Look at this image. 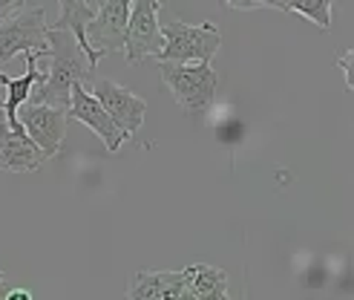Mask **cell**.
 Returning a JSON list of instances; mask_svg holds the SVG:
<instances>
[{"label":"cell","mask_w":354,"mask_h":300,"mask_svg":"<svg viewBox=\"0 0 354 300\" xmlns=\"http://www.w3.org/2000/svg\"><path fill=\"white\" fill-rule=\"evenodd\" d=\"M46 44H49V55H46L49 73H44L41 84H35L26 104H44V107L66 113L73 84H84L93 76V69L86 67V58L81 55V49L69 32L46 26Z\"/></svg>","instance_id":"obj_1"},{"label":"cell","mask_w":354,"mask_h":300,"mask_svg":"<svg viewBox=\"0 0 354 300\" xmlns=\"http://www.w3.org/2000/svg\"><path fill=\"white\" fill-rule=\"evenodd\" d=\"M222 46L219 29L205 21L199 26H187L182 21L162 24V52L158 64H210Z\"/></svg>","instance_id":"obj_2"},{"label":"cell","mask_w":354,"mask_h":300,"mask_svg":"<svg viewBox=\"0 0 354 300\" xmlns=\"http://www.w3.org/2000/svg\"><path fill=\"white\" fill-rule=\"evenodd\" d=\"M158 73L173 98L182 104V110L202 116L214 104L219 84L214 64H158Z\"/></svg>","instance_id":"obj_3"},{"label":"cell","mask_w":354,"mask_h":300,"mask_svg":"<svg viewBox=\"0 0 354 300\" xmlns=\"http://www.w3.org/2000/svg\"><path fill=\"white\" fill-rule=\"evenodd\" d=\"M46 15L41 6L21 9L15 17L0 24V61H12L15 55H49L46 44Z\"/></svg>","instance_id":"obj_4"},{"label":"cell","mask_w":354,"mask_h":300,"mask_svg":"<svg viewBox=\"0 0 354 300\" xmlns=\"http://www.w3.org/2000/svg\"><path fill=\"white\" fill-rule=\"evenodd\" d=\"M158 0H136L130 3V21L124 32V55L130 64L156 58L162 52V24H158Z\"/></svg>","instance_id":"obj_5"},{"label":"cell","mask_w":354,"mask_h":300,"mask_svg":"<svg viewBox=\"0 0 354 300\" xmlns=\"http://www.w3.org/2000/svg\"><path fill=\"white\" fill-rule=\"evenodd\" d=\"M101 107L104 113H107L115 125L121 127V133L133 139L138 133V127L145 125V113H147V101L138 98L133 90H127V87H121L110 78H98L93 84V93H90Z\"/></svg>","instance_id":"obj_6"},{"label":"cell","mask_w":354,"mask_h":300,"mask_svg":"<svg viewBox=\"0 0 354 300\" xmlns=\"http://www.w3.org/2000/svg\"><path fill=\"white\" fill-rule=\"evenodd\" d=\"M127 21H130V3L127 0H104V3H98L93 24L86 26V44H90V49L98 58L124 49Z\"/></svg>","instance_id":"obj_7"},{"label":"cell","mask_w":354,"mask_h":300,"mask_svg":"<svg viewBox=\"0 0 354 300\" xmlns=\"http://www.w3.org/2000/svg\"><path fill=\"white\" fill-rule=\"evenodd\" d=\"M17 121H21L26 139L46 159L61 153L64 133H66V113L64 110H52V107H44V104H26L24 116H17Z\"/></svg>","instance_id":"obj_8"},{"label":"cell","mask_w":354,"mask_h":300,"mask_svg":"<svg viewBox=\"0 0 354 300\" xmlns=\"http://www.w3.org/2000/svg\"><path fill=\"white\" fill-rule=\"evenodd\" d=\"M66 118L73 121H81V125L90 127L98 139H104V145H107L110 153H118L121 145L127 142V136L121 133V127L115 121L104 113L101 104L86 93L84 84H73V93H69V110H66Z\"/></svg>","instance_id":"obj_9"},{"label":"cell","mask_w":354,"mask_h":300,"mask_svg":"<svg viewBox=\"0 0 354 300\" xmlns=\"http://www.w3.org/2000/svg\"><path fill=\"white\" fill-rule=\"evenodd\" d=\"M38 55H26V73L21 78H12L6 73H0V87L6 90V98L0 101V110H3V121H6V127L15 133V136H26L24 127H21V121H17V110L24 107V104L29 101L32 90H35V84H41L44 81V69L38 67Z\"/></svg>","instance_id":"obj_10"},{"label":"cell","mask_w":354,"mask_h":300,"mask_svg":"<svg viewBox=\"0 0 354 300\" xmlns=\"http://www.w3.org/2000/svg\"><path fill=\"white\" fill-rule=\"evenodd\" d=\"M95 9H98V3H84V0H61V6H58V21L49 26V29H61V32L73 35L90 69H95V64L101 61L95 52L90 49V44H86V26L93 24Z\"/></svg>","instance_id":"obj_11"},{"label":"cell","mask_w":354,"mask_h":300,"mask_svg":"<svg viewBox=\"0 0 354 300\" xmlns=\"http://www.w3.org/2000/svg\"><path fill=\"white\" fill-rule=\"evenodd\" d=\"M46 162V156L35 148L26 136H15L3 116H0V170L12 173H35Z\"/></svg>","instance_id":"obj_12"},{"label":"cell","mask_w":354,"mask_h":300,"mask_svg":"<svg viewBox=\"0 0 354 300\" xmlns=\"http://www.w3.org/2000/svg\"><path fill=\"white\" fill-rule=\"evenodd\" d=\"M187 289L199 300H227V274L199 263V266L187 269Z\"/></svg>","instance_id":"obj_13"},{"label":"cell","mask_w":354,"mask_h":300,"mask_svg":"<svg viewBox=\"0 0 354 300\" xmlns=\"http://www.w3.org/2000/svg\"><path fill=\"white\" fill-rule=\"evenodd\" d=\"M182 277H185V269L182 272H136L127 289V300H158Z\"/></svg>","instance_id":"obj_14"},{"label":"cell","mask_w":354,"mask_h":300,"mask_svg":"<svg viewBox=\"0 0 354 300\" xmlns=\"http://www.w3.org/2000/svg\"><path fill=\"white\" fill-rule=\"evenodd\" d=\"M254 6H271V9H282V12H294V15H303L308 21H314L317 29H323V32L331 29V0H311V3H254Z\"/></svg>","instance_id":"obj_15"},{"label":"cell","mask_w":354,"mask_h":300,"mask_svg":"<svg viewBox=\"0 0 354 300\" xmlns=\"http://www.w3.org/2000/svg\"><path fill=\"white\" fill-rule=\"evenodd\" d=\"M337 67L343 69V76H346V87L351 90V87H354V52H351V49H346L343 55L337 58Z\"/></svg>","instance_id":"obj_16"},{"label":"cell","mask_w":354,"mask_h":300,"mask_svg":"<svg viewBox=\"0 0 354 300\" xmlns=\"http://www.w3.org/2000/svg\"><path fill=\"white\" fill-rule=\"evenodd\" d=\"M21 9H26V6L21 3V0H0V24L9 21V17H15Z\"/></svg>","instance_id":"obj_17"},{"label":"cell","mask_w":354,"mask_h":300,"mask_svg":"<svg viewBox=\"0 0 354 300\" xmlns=\"http://www.w3.org/2000/svg\"><path fill=\"white\" fill-rule=\"evenodd\" d=\"M185 283H187V269H185V277L179 280V283H173L162 297H158V300H179V294H182V289H185Z\"/></svg>","instance_id":"obj_18"},{"label":"cell","mask_w":354,"mask_h":300,"mask_svg":"<svg viewBox=\"0 0 354 300\" xmlns=\"http://www.w3.org/2000/svg\"><path fill=\"white\" fill-rule=\"evenodd\" d=\"M6 300H32V292L29 289H12L6 294Z\"/></svg>","instance_id":"obj_19"},{"label":"cell","mask_w":354,"mask_h":300,"mask_svg":"<svg viewBox=\"0 0 354 300\" xmlns=\"http://www.w3.org/2000/svg\"><path fill=\"white\" fill-rule=\"evenodd\" d=\"M3 277H6V274H3V272H0V283H3Z\"/></svg>","instance_id":"obj_20"}]
</instances>
